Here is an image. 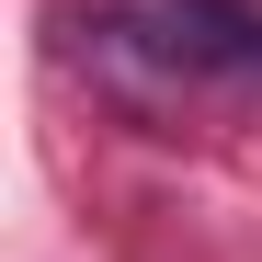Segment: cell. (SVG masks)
<instances>
[{
  "label": "cell",
  "instance_id": "obj_1",
  "mask_svg": "<svg viewBox=\"0 0 262 262\" xmlns=\"http://www.w3.org/2000/svg\"><path fill=\"white\" fill-rule=\"evenodd\" d=\"M183 80H262V12L239 0H114Z\"/></svg>",
  "mask_w": 262,
  "mask_h": 262
}]
</instances>
